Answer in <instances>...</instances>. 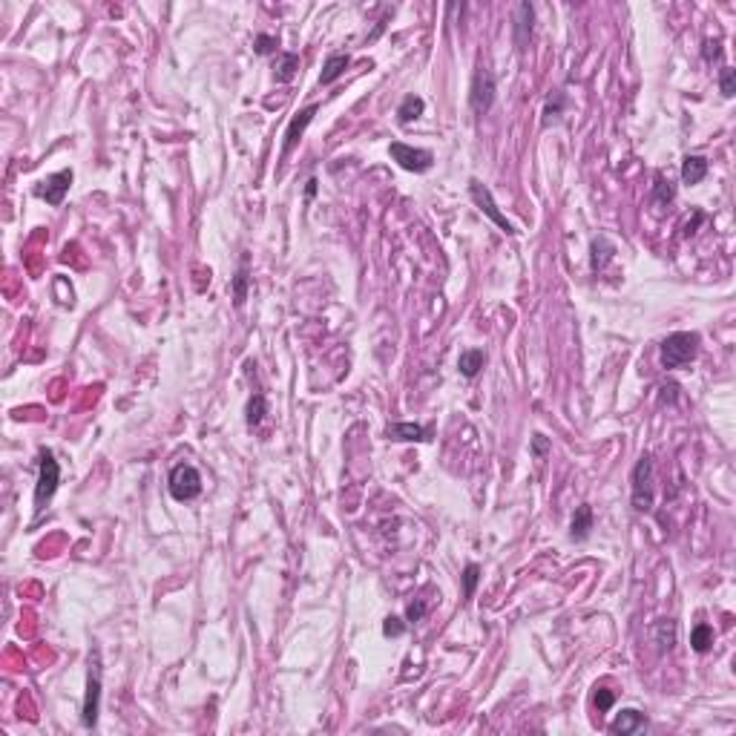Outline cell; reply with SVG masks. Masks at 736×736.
<instances>
[{
	"label": "cell",
	"mask_w": 736,
	"mask_h": 736,
	"mask_svg": "<svg viewBox=\"0 0 736 736\" xmlns=\"http://www.w3.org/2000/svg\"><path fill=\"white\" fill-rule=\"evenodd\" d=\"M719 90H722V95H725V98H733V93H736V84H733V69H730V66H725V69H722V75H719Z\"/></svg>",
	"instance_id": "28"
},
{
	"label": "cell",
	"mask_w": 736,
	"mask_h": 736,
	"mask_svg": "<svg viewBox=\"0 0 736 736\" xmlns=\"http://www.w3.org/2000/svg\"><path fill=\"white\" fill-rule=\"evenodd\" d=\"M593 521H596V515H593V506H578L575 509V515H572V524H569V535H572V541H587V535H590V530H593Z\"/></svg>",
	"instance_id": "13"
},
{
	"label": "cell",
	"mask_w": 736,
	"mask_h": 736,
	"mask_svg": "<svg viewBox=\"0 0 736 736\" xmlns=\"http://www.w3.org/2000/svg\"><path fill=\"white\" fill-rule=\"evenodd\" d=\"M699 354V334L696 331H676L671 334L658 348V359L661 368L668 372H676V368H685L688 362H693Z\"/></svg>",
	"instance_id": "1"
},
{
	"label": "cell",
	"mask_w": 736,
	"mask_h": 736,
	"mask_svg": "<svg viewBox=\"0 0 736 736\" xmlns=\"http://www.w3.org/2000/svg\"><path fill=\"white\" fill-rule=\"evenodd\" d=\"M317 193V179H311L308 184H305V196H314Z\"/></svg>",
	"instance_id": "35"
},
{
	"label": "cell",
	"mask_w": 736,
	"mask_h": 736,
	"mask_svg": "<svg viewBox=\"0 0 736 736\" xmlns=\"http://www.w3.org/2000/svg\"><path fill=\"white\" fill-rule=\"evenodd\" d=\"M647 725V719H644V713H638V710H621L619 716H616V722L610 725V730L613 733H621V736H627V733H636V730H641Z\"/></svg>",
	"instance_id": "14"
},
{
	"label": "cell",
	"mask_w": 736,
	"mask_h": 736,
	"mask_svg": "<svg viewBox=\"0 0 736 736\" xmlns=\"http://www.w3.org/2000/svg\"><path fill=\"white\" fill-rule=\"evenodd\" d=\"M673 196H676L673 182L665 179V176H658L656 184H653V201H656V204H668V201H673Z\"/></svg>",
	"instance_id": "24"
},
{
	"label": "cell",
	"mask_w": 736,
	"mask_h": 736,
	"mask_svg": "<svg viewBox=\"0 0 736 736\" xmlns=\"http://www.w3.org/2000/svg\"><path fill=\"white\" fill-rule=\"evenodd\" d=\"M348 63H351V58L348 55H331L328 61H325V66H322V75H320V84L322 87H328V84H334L342 72L348 69Z\"/></svg>",
	"instance_id": "19"
},
{
	"label": "cell",
	"mask_w": 736,
	"mask_h": 736,
	"mask_svg": "<svg viewBox=\"0 0 736 736\" xmlns=\"http://www.w3.org/2000/svg\"><path fill=\"white\" fill-rule=\"evenodd\" d=\"M705 176H708V159L685 156V162H682V182L685 184H699Z\"/></svg>",
	"instance_id": "16"
},
{
	"label": "cell",
	"mask_w": 736,
	"mask_h": 736,
	"mask_svg": "<svg viewBox=\"0 0 736 736\" xmlns=\"http://www.w3.org/2000/svg\"><path fill=\"white\" fill-rule=\"evenodd\" d=\"M101 710V665H90V679H87V693H84V708H81V722L84 727H95Z\"/></svg>",
	"instance_id": "8"
},
{
	"label": "cell",
	"mask_w": 736,
	"mask_h": 736,
	"mask_svg": "<svg viewBox=\"0 0 736 736\" xmlns=\"http://www.w3.org/2000/svg\"><path fill=\"white\" fill-rule=\"evenodd\" d=\"M429 613V601L426 599H414L409 607H406V621H423V616Z\"/></svg>",
	"instance_id": "27"
},
{
	"label": "cell",
	"mask_w": 736,
	"mask_h": 736,
	"mask_svg": "<svg viewBox=\"0 0 736 736\" xmlns=\"http://www.w3.org/2000/svg\"><path fill=\"white\" fill-rule=\"evenodd\" d=\"M495 95H498L495 75L486 66H478L475 78H472V90H469V104H472L475 115H486L492 110V104H495Z\"/></svg>",
	"instance_id": "4"
},
{
	"label": "cell",
	"mask_w": 736,
	"mask_h": 736,
	"mask_svg": "<svg viewBox=\"0 0 736 736\" xmlns=\"http://www.w3.org/2000/svg\"><path fill=\"white\" fill-rule=\"evenodd\" d=\"M676 391H679V386H676V383H671V386H661V403H665V400H671V403H673Z\"/></svg>",
	"instance_id": "34"
},
{
	"label": "cell",
	"mask_w": 736,
	"mask_h": 736,
	"mask_svg": "<svg viewBox=\"0 0 736 736\" xmlns=\"http://www.w3.org/2000/svg\"><path fill=\"white\" fill-rule=\"evenodd\" d=\"M423 110H426V104H423L420 95H406V98L400 101V107H397V121H400V124H411L414 118L423 115Z\"/></svg>",
	"instance_id": "21"
},
{
	"label": "cell",
	"mask_w": 736,
	"mask_h": 736,
	"mask_svg": "<svg viewBox=\"0 0 736 736\" xmlns=\"http://www.w3.org/2000/svg\"><path fill=\"white\" fill-rule=\"evenodd\" d=\"M297 69H300V55H297V52H282L273 78H276L279 84H288L293 75H297Z\"/></svg>",
	"instance_id": "20"
},
{
	"label": "cell",
	"mask_w": 736,
	"mask_h": 736,
	"mask_svg": "<svg viewBox=\"0 0 736 736\" xmlns=\"http://www.w3.org/2000/svg\"><path fill=\"white\" fill-rule=\"evenodd\" d=\"M406 633V624H403V619H397V616H389L386 621H383V636H389V638H397V636H403Z\"/></svg>",
	"instance_id": "29"
},
{
	"label": "cell",
	"mask_w": 736,
	"mask_h": 736,
	"mask_svg": "<svg viewBox=\"0 0 736 736\" xmlns=\"http://www.w3.org/2000/svg\"><path fill=\"white\" fill-rule=\"evenodd\" d=\"M483 362H486V354L480 351V348H469V351H463L461 354V359H458V368H461V374L463 377H478L480 374V368H483Z\"/></svg>",
	"instance_id": "18"
},
{
	"label": "cell",
	"mask_w": 736,
	"mask_h": 736,
	"mask_svg": "<svg viewBox=\"0 0 736 736\" xmlns=\"http://www.w3.org/2000/svg\"><path fill=\"white\" fill-rule=\"evenodd\" d=\"M389 440H429V429L417 426V423H391L386 429Z\"/></svg>",
	"instance_id": "17"
},
{
	"label": "cell",
	"mask_w": 736,
	"mask_h": 736,
	"mask_svg": "<svg viewBox=\"0 0 736 736\" xmlns=\"http://www.w3.org/2000/svg\"><path fill=\"white\" fill-rule=\"evenodd\" d=\"M167 486H170V495H173L176 500H193V498L201 495V475H199L196 466L179 463V466H173Z\"/></svg>",
	"instance_id": "5"
},
{
	"label": "cell",
	"mask_w": 736,
	"mask_h": 736,
	"mask_svg": "<svg viewBox=\"0 0 736 736\" xmlns=\"http://www.w3.org/2000/svg\"><path fill=\"white\" fill-rule=\"evenodd\" d=\"M276 38H270V35H259L256 41H253V49L259 52V55H270V52H276Z\"/></svg>",
	"instance_id": "30"
},
{
	"label": "cell",
	"mask_w": 736,
	"mask_h": 736,
	"mask_svg": "<svg viewBox=\"0 0 736 736\" xmlns=\"http://www.w3.org/2000/svg\"><path fill=\"white\" fill-rule=\"evenodd\" d=\"M58 483H61V466H58L55 455L49 449H43L41 461H38V486H35V509L38 512L52 500Z\"/></svg>",
	"instance_id": "2"
},
{
	"label": "cell",
	"mask_w": 736,
	"mask_h": 736,
	"mask_svg": "<svg viewBox=\"0 0 736 736\" xmlns=\"http://www.w3.org/2000/svg\"><path fill=\"white\" fill-rule=\"evenodd\" d=\"M317 104H311V107H305V110H300L297 115L290 118V124H288V130H285V144H282V156L288 159L290 156V150L297 147V141L303 138V132L308 130V124L314 121V115H317Z\"/></svg>",
	"instance_id": "10"
},
{
	"label": "cell",
	"mask_w": 736,
	"mask_h": 736,
	"mask_svg": "<svg viewBox=\"0 0 736 736\" xmlns=\"http://www.w3.org/2000/svg\"><path fill=\"white\" fill-rule=\"evenodd\" d=\"M469 193H472L475 204H478V207H480V210H483V213L492 219V222H495V225H498L503 233H509V236H515V233H518V231H515V225H512L509 219H506V216L498 210V204H495V199H492V193H489V187H486V184H480L478 179H472V182H469Z\"/></svg>",
	"instance_id": "7"
},
{
	"label": "cell",
	"mask_w": 736,
	"mask_h": 736,
	"mask_svg": "<svg viewBox=\"0 0 736 736\" xmlns=\"http://www.w3.org/2000/svg\"><path fill=\"white\" fill-rule=\"evenodd\" d=\"M633 509L650 512L653 509V458L641 455L633 469Z\"/></svg>",
	"instance_id": "3"
},
{
	"label": "cell",
	"mask_w": 736,
	"mask_h": 736,
	"mask_svg": "<svg viewBox=\"0 0 736 736\" xmlns=\"http://www.w3.org/2000/svg\"><path fill=\"white\" fill-rule=\"evenodd\" d=\"M613 256H616V245L607 236H596L590 245V268L599 273L613 262Z\"/></svg>",
	"instance_id": "12"
},
{
	"label": "cell",
	"mask_w": 736,
	"mask_h": 736,
	"mask_svg": "<svg viewBox=\"0 0 736 736\" xmlns=\"http://www.w3.org/2000/svg\"><path fill=\"white\" fill-rule=\"evenodd\" d=\"M265 411H268L265 397H262V394L251 397V403H248V426H259V423H262V417H265Z\"/></svg>",
	"instance_id": "25"
},
{
	"label": "cell",
	"mask_w": 736,
	"mask_h": 736,
	"mask_svg": "<svg viewBox=\"0 0 736 736\" xmlns=\"http://www.w3.org/2000/svg\"><path fill=\"white\" fill-rule=\"evenodd\" d=\"M613 702H616V693H613V690H607V688H599V690H596V708H599L601 713L610 710Z\"/></svg>",
	"instance_id": "31"
},
{
	"label": "cell",
	"mask_w": 736,
	"mask_h": 736,
	"mask_svg": "<svg viewBox=\"0 0 736 736\" xmlns=\"http://www.w3.org/2000/svg\"><path fill=\"white\" fill-rule=\"evenodd\" d=\"M653 638H656V644H658V650H661V653L673 650V647H676V621H673V619H661V621H656V627H653Z\"/></svg>",
	"instance_id": "15"
},
{
	"label": "cell",
	"mask_w": 736,
	"mask_h": 736,
	"mask_svg": "<svg viewBox=\"0 0 736 736\" xmlns=\"http://www.w3.org/2000/svg\"><path fill=\"white\" fill-rule=\"evenodd\" d=\"M69 184H72V170H61V173H52L35 193L41 199H46V204L58 207V204H63V196L69 193Z\"/></svg>",
	"instance_id": "11"
},
{
	"label": "cell",
	"mask_w": 736,
	"mask_h": 736,
	"mask_svg": "<svg viewBox=\"0 0 736 736\" xmlns=\"http://www.w3.org/2000/svg\"><path fill=\"white\" fill-rule=\"evenodd\" d=\"M248 282H251V273H248V256H245L236 276H233V303L236 305H242L248 300Z\"/></svg>",
	"instance_id": "22"
},
{
	"label": "cell",
	"mask_w": 736,
	"mask_h": 736,
	"mask_svg": "<svg viewBox=\"0 0 736 736\" xmlns=\"http://www.w3.org/2000/svg\"><path fill=\"white\" fill-rule=\"evenodd\" d=\"M690 644L696 653H708L710 644H713V627L710 624H696L693 633H690Z\"/></svg>",
	"instance_id": "23"
},
{
	"label": "cell",
	"mask_w": 736,
	"mask_h": 736,
	"mask_svg": "<svg viewBox=\"0 0 736 736\" xmlns=\"http://www.w3.org/2000/svg\"><path fill=\"white\" fill-rule=\"evenodd\" d=\"M389 156L409 173H426L431 164H434V156L423 147H411V144H403V141H394L389 147Z\"/></svg>",
	"instance_id": "6"
},
{
	"label": "cell",
	"mask_w": 736,
	"mask_h": 736,
	"mask_svg": "<svg viewBox=\"0 0 736 736\" xmlns=\"http://www.w3.org/2000/svg\"><path fill=\"white\" fill-rule=\"evenodd\" d=\"M547 452H550V440L544 434H535L532 437V455L535 458H547Z\"/></svg>",
	"instance_id": "32"
},
{
	"label": "cell",
	"mask_w": 736,
	"mask_h": 736,
	"mask_svg": "<svg viewBox=\"0 0 736 736\" xmlns=\"http://www.w3.org/2000/svg\"><path fill=\"white\" fill-rule=\"evenodd\" d=\"M722 55V49H719V41H705V61H713V58H719Z\"/></svg>",
	"instance_id": "33"
},
{
	"label": "cell",
	"mask_w": 736,
	"mask_h": 736,
	"mask_svg": "<svg viewBox=\"0 0 736 736\" xmlns=\"http://www.w3.org/2000/svg\"><path fill=\"white\" fill-rule=\"evenodd\" d=\"M535 23V9H532V4H518L515 6V26H512V35H515V46H518V52H524L527 46H530V41H532V26Z\"/></svg>",
	"instance_id": "9"
},
{
	"label": "cell",
	"mask_w": 736,
	"mask_h": 736,
	"mask_svg": "<svg viewBox=\"0 0 736 736\" xmlns=\"http://www.w3.org/2000/svg\"><path fill=\"white\" fill-rule=\"evenodd\" d=\"M478 578H480V567H478V564H469V567L463 569V593H466V599H472V596H475Z\"/></svg>",
	"instance_id": "26"
}]
</instances>
